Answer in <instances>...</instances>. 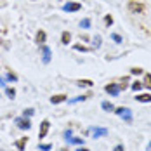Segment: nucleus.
I'll list each match as a JSON object with an SVG mask.
<instances>
[{"label":"nucleus","instance_id":"nucleus-1","mask_svg":"<svg viewBox=\"0 0 151 151\" xmlns=\"http://www.w3.org/2000/svg\"><path fill=\"white\" fill-rule=\"evenodd\" d=\"M116 115H120L127 123L132 122V113H130V109H127V108H118V109H116Z\"/></svg>","mask_w":151,"mask_h":151},{"label":"nucleus","instance_id":"nucleus-2","mask_svg":"<svg viewBox=\"0 0 151 151\" xmlns=\"http://www.w3.org/2000/svg\"><path fill=\"white\" fill-rule=\"evenodd\" d=\"M66 12H76V11H80L82 9V5L80 4H76V2H68V4H64V7H63Z\"/></svg>","mask_w":151,"mask_h":151},{"label":"nucleus","instance_id":"nucleus-3","mask_svg":"<svg viewBox=\"0 0 151 151\" xmlns=\"http://www.w3.org/2000/svg\"><path fill=\"white\" fill-rule=\"evenodd\" d=\"M49 127H50V123L47 120H44L42 123H40V130H38V137L40 139H44V137L47 136V132H49Z\"/></svg>","mask_w":151,"mask_h":151},{"label":"nucleus","instance_id":"nucleus-4","mask_svg":"<svg viewBox=\"0 0 151 151\" xmlns=\"http://www.w3.org/2000/svg\"><path fill=\"white\" fill-rule=\"evenodd\" d=\"M129 11L134 12V14L142 12V11H144V5H142V4H137V2H130V4H129Z\"/></svg>","mask_w":151,"mask_h":151},{"label":"nucleus","instance_id":"nucleus-5","mask_svg":"<svg viewBox=\"0 0 151 151\" xmlns=\"http://www.w3.org/2000/svg\"><path fill=\"white\" fill-rule=\"evenodd\" d=\"M16 125H17L19 129H23V130H28L31 127V123H30L28 118H17V120H16Z\"/></svg>","mask_w":151,"mask_h":151},{"label":"nucleus","instance_id":"nucleus-6","mask_svg":"<svg viewBox=\"0 0 151 151\" xmlns=\"http://www.w3.org/2000/svg\"><path fill=\"white\" fill-rule=\"evenodd\" d=\"M106 92L111 94V96H118V92H120V85H116V83H109V85H106Z\"/></svg>","mask_w":151,"mask_h":151},{"label":"nucleus","instance_id":"nucleus-7","mask_svg":"<svg viewBox=\"0 0 151 151\" xmlns=\"http://www.w3.org/2000/svg\"><path fill=\"white\" fill-rule=\"evenodd\" d=\"M63 101H66V96H64V94H56V96L50 97V103H52V104H59Z\"/></svg>","mask_w":151,"mask_h":151},{"label":"nucleus","instance_id":"nucleus-8","mask_svg":"<svg viewBox=\"0 0 151 151\" xmlns=\"http://www.w3.org/2000/svg\"><path fill=\"white\" fill-rule=\"evenodd\" d=\"M136 99L139 103H151V94H139Z\"/></svg>","mask_w":151,"mask_h":151},{"label":"nucleus","instance_id":"nucleus-9","mask_svg":"<svg viewBox=\"0 0 151 151\" xmlns=\"http://www.w3.org/2000/svg\"><path fill=\"white\" fill-rule=\"evenodd\" d=\"M37 44H38V45H44V44H45V31H38V33H37Z\"/></svg>","mask_w":151,"mask_h":151},{"label":"nucleus","instance_id":"nucleus-10","mask_svg":"<svg viewBox=\"0 0 151 151\" xmlns=\"http://www.w3.org/2000/svg\"><path fill=\"white\" fill-rule=\"evenodd\" d=\"M106 134H108V130H106V129H92V136L96 137V139H97V137H101V136H106Z\"/></svg>","mask_w":151,"mask_h":151},{"label":"nucleus","instance_id":"nucleus-11","mask_svg":"<svg viewBox=\"0 0 151 151\" xmlns=\"http://www.w3.org/2000/svg\"><path fill=\"white\" fill-rule=\"evenodd\" d=\"M42 50H44V58H42V59H44V63L47 64V63L50 61V49H49V47H44Z\"/></svg>","mask_w":151,"mask_h":151},{"label":"nucleus","instance_id":"nucleus-12","mask_svg":"<svg viewBox=\"0 0 151 151\" xmlns=\"http://www.w3.org/2000/svg\"><path fill=\"white\" fill-rule=\"evenodd\" d=\"M26 142H28V137H23V139H19V141L16 142V146L23 151V150H24V146H26Z\"/></svg>","mask_w":151,"mask_h":151},{"label":"nucleus","instance_id":"nucleus-13","mask_svg":"<svg viewBox=\"0 0 151 151\" xmlns=\"http://www.w3.org/2000/svg\"><path fill=\"white\" fill-rule=\"evenodd\" d=\"M61 38H63V44H70V40H71V35H70L68 31H64Z\"/></svg>","mask_w":151,"mask_h":151},{"label":"nucleus","instance_id":"nucleus-14","mask_svg":"<svg viewBox=\"0 0 151 151\" xmlns=\"http://www.w3.org/2000/svg\"><path fill=\"white\" fill-rule=\"evenodd\" d=\"M103 109H104V111H113L115 108H113V104H111V103L104 101V103H103Z\"/></svg>","mask_w":151,"mask_h":151},{"label":"nucleus","instance_id":"nucleus-15","mask_svg":"<svg viewBox=\"0 0 151 151\" xmlns=\"http://www.w3.org/2000/svg\"><path fill=\"white\" fill-rule=\"evenodd\" d=\"M78 85H80V87H82V85H83V87H89V85H92V82L91 80H78Z\"/></svg>","mask_w":151,"mask_h":151},{"label":"nucleus","instance_id":"nucleus-16","mask_svg":"<svg viewBox=\"0 0 151 151\" xmlns=\"http://www.w3.org/2000/svg\"><path fill=\"white\" fill-rule=\"evenodd\" d=\"M5 92H7V96H9L11 99H14V96H16V91H14V89H11V87H7V89H5Z\"/></svg>","mask_w":151,"mask_h":151},{"label":"nucleus","instance_id":"nucleus-17","mask_svg":"<svg viewBox=\"0 0 151 151\" xmlns=\"http://www.w3.org/2000/svg\"><path fill=\"white\" fill-rule=\"evenodd\" d=\"M144 85L151 89V75H146V76H144Z\"/></svg>","mask_w":151,"mask_h":151},{"label":"nucleus","instance_id":"nucleus-18","mask_svg":"<svg viewBox=\"0 0 151 151\" xmlns=\"http://www.w3.org/2000/svg\"><path fill=\"white\" fill-rule=\"evenodd\" d=\"M132 89H134V91H141V89H142V83H141V82H134V83H132Z\"/></svg>","mask_w":151,"mask_h":151},{"label":"nucleus","instance_id":"nucleus-19","mask_svg":"<svg viewBox=\"0 0 151 151\" xmlns=\"http://www.w3.org/2000/svg\"><path fill=\"white\" fill-rule=\"evenodd\" d=\"M80 26H82V28H89V26H91V19H83V21L80 23Z\"/></svg>","mask_w":151,"mask_h":151},{"label":"nucleus","instance_id":"nucleus-20","mask_svg":"<svg viewBox=\"0 0 151 151\" xmlns=\"http://www.w3.org/2000/svg\"><path fill=\"white\" fill-rule=\"evenodd\" d=\"M7 80H12V82H16V80H17V76H16L12 71H9V73H7Z\"/></svg>","mask_w":151,"mask_h":151},{"label":"nucleus","instance_id":"nucleus-21","mask_svg":"<svg viewBox=\"0 0 151 151\" xmlns=\"http://www.w3.org/2000/svg\"><path fill=\"white\" fill-rule=\"evenodd\" d=\"M111 38H113L116 44H120V42H122V37H120V35H116V33H113V35H111Z\"/></svg>","mask_w":151,"mask_h":151},{"label":"nucleus","instance_id":"nucleus-22","mask_svg":"<svg viewBox=\"0 0 151 151\" xmlns=\"http://www.w3.org/2000/svg\"><path fill=\"white\" fill-rule=\"evenodd\" d=\"M130 73H132V75H141V73H142V70H141V68H132V70H130Z\"/></svg>","mask_w":151,"mask_h":151},{"label":"nucleus","instance_id":"nucleus-23","mask_svg":"<svg viewBox=\"0 0 151 151\" xmlns=\"http://www.w3.org/2000/svg\"><path fill=\"white\" fill-rule=\"evenodd\" d=\"M104 23L108 24V26H109V24H113V17H111V16H106V17H104Z\"/></svg>","mask_w":151,"mask_h":151},{"label":"nucleus","instance_id":"nucleus-24","mask_svg":"<svg viewBox=\"0 0 151 151\" xmlns=\"http://www.w3.org/2000/svg\"><path fill=\"white\" fill-rule=\"evenodd\" d=\"M33 113H35V111H33L31 108H28V109H24V116H31Z\"/></svg>","mask_w":151,"mask_h":151},{"label":"nucleus","instance_id":"nucleus-25","mask_svg":"<svg viewBox=\"0 0 151 151\" xmlns=\"http://www.w3.org/2000/svg\"><path fill=\"white\" fill-rule=\"evenodd\" d=\"M75 49L76 50H82V52H87V50H89L87 47H83V45H75Z\"/></svg>","mask_w":151,"mask_h":151},{"label":"nucleus","instance_id":"nucleus-26","mask_svg":"<svg viewBox=\"0 0 151 151\" xmlns=\"http://www.w3.org/2000/svg\"><path fill=\"white\" fill-rule=\"evenodd\" d=\"M70 141H71V142H75V144H83V139H70Z\"/></svg>","mask_w":151,"mask_h":151},{"label":"nucleus","instance_id":"nucleus-27","mask_svg":"<svg viewBox=\"0 0 151 151\" xmlns=\"http://www.w3.org/2000/svg\"><path fill=\"white\" fill-rule=\"evenodd\" d=\"M40 150H42V151H49V150H50V144H42V146H40Z\"/></svg>","mask_w":151,"mask_h":151},{"label":"nucleus","instance_id":"nucleus-28","mask_svg":"<svg viewBox=\"0 0 151 151\" xmlns=\"http://www.w3.org/2000/svg\"><path fill=\"white\" fill-rule=\"evenodd\" d=\"M96 47H101V37H96Z\"/></svg>","mask_w":151,"mask_h":151},{"label":"nucleus","instance_id":"nucleus-29","mask_svg":"<svg viewBox=\"0 0 151 151\" xmlns=\"http://www.w3.org/2000/svg\"><path fill=\"white\" fill-rule=\"evenodd\" d=\"M64 137L70 139V137H71V130H66V132H64Z\"/></svg>","mask_w":151,"mask_h":151},{"label":"nucleus","instance_id":"nucleus-30","mask_svg":"<svg viewBox=\"0 0 151 151\" xmlns=\"http://www.w3.org/2000/svg\"><path fill=\"white\" fill-rule=\"evenodd\" d=\"M113 151H123V146H116V148H115Z\"/></svg>","mask_w":151,"mask_h":151},{"label":"nucleus","instance_id":"nucleus-31","mask_svg":"<svg viewBox=\"0 0 151 151\" xmlns=\"http://www.w3.org/2000/svg\"><path fill=\"white\" fill-rule=\"evenodd\" d=\"M76 151H89V150H87V148H78Z\"/></svg>","mask_w":151,"mask_h":151},{"label":"nucleus","instance_id":"nucleus-32","mask_svg":"<svg viewBox=\"0 0 151 151\" xmlns=\"http://www.w3.org/2000/svg\"><path fill=\"white\" fill-rule=\"evenodd\" d=\"M0 85H5V83H4V78H0Z\"/></svg>","mask_w":151,"mask_h":151},{"label":"nucleus","instance_id":"nucleus-33","mask_svg":"<svg viewBox=\"0 0 151 151\" xmlns=\"http://www.w3.org/2000/svg\"><path fill=\"white\" fill-rule=\"evenodd\" d=\"M148 151H151V142H150V144H148Z\"/></svg>","mask_w":151,"mask_h":151},{"label":"nucleus","instance_id":"nucleus-34","mask_svg":"<svg viewBox=\"0 0 151 151\" xmlns=\"http://www.w3.org/2000/svg\"><path fill=\"white\" fill-rule=\"evenodd\" d=\"M61 151H68V150H61Z\"/></svg>","mask_w":151,"mask_h":151},{"label":"nucleus","instance_id":"nucleus-35","mask_svg":"<svg viewBox=\"0 0 151 151\" xmlns=\"http://www.w3.org/2000/svg\"><path fill=\"white\" fill-rule=\"evenodd\" d=\"M0 44H2V40H0Z\"/></svg>","mask_w":151,"mask_h":151}]
</instances>
